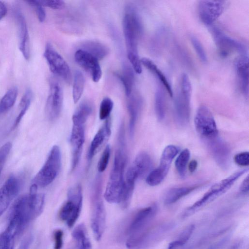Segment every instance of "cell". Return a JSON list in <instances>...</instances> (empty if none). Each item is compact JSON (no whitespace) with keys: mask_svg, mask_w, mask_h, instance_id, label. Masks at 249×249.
<instances>
[{"mask_svg":"<svg viewBox=\"0 0 249 249\" xmlns=\"http://www.w3.org/2000/svg\"><path fill=\"white\" fill-rule=\"evenodd\" d=\"M124 126L122 125L120 128L118 146L104 194L105 199L109 203H120L124 185V175L127 156Z\"/></svg>","mask_w":249,"mask_h":249,"instance_id":"1","label":"cell"},{"mask_svg":"<svg viewBox=\"0 0 249 249\" xmlns=\"http://www.w3.org/2000/svg\"><path fill=\"white\" fill-rule=\"evenodd\" d=\"M123 28L128 59L134 71L140 74L142 68L138 52V39L142 32V26L140 17L133 7H127L123 20Z\"/></svg>","mask_w":249,"mask_h":249,"instance_id":"2","label":"cell"},{"mask_svg":"<svg viewBox=\"0 0 249 249\" xmlns=\"http://www.w3.org/2000/svg\"><path fill=\"white\" fill-rule=\"evenodd\" d=\"M248 170V168H244L237 171L226 178L213 185L199 200L184 210L182 214V217L184 218L193 214L226 192L236 181Z\"/></svg>","mask_w":249,"mask_h":249,"instance_id":"3","label":"cell"},{"mask_svg":"<svg viewBox=\"0 0 249 249\" xmlns=\"http://www.w3.org/2000/svg\"><path fill=\"white\" fill-rule=\"evenodd\" d=\"M102 183L101 177L97 176L91 193V228L97 241H100L102 238L106 224V212L102 197Z\"/></svg>","mask_w":249,"mask_h":249,"instance_id":"4","label":"cell"},{"mask_svg":"<svg viewBox=\"0 0 249 249\" xmlns=\"http://www.w3.org/2000/svg\"><path fill=\"white\" fill-rule=\"evenodd\" d=\"M174 226L172 222L150 226L140 233L128 237L126 247L128 249H148L160 241Z\"/></svg>","mask_w":249,"mask_h":249,"instance_id":"5","label":"cell"},{"mask_svg":"<svg viewBox=\"0 0 249 249\" xmlns=\"http://www.w3.org/2000/svg\"><path fill=\"white\" fill-rule=\"evenodd\" d=\"M191 91L190 79L187 74L183 73L174 101L175 119L180 127L185 126L190 120Z\"/></svg>","mask_w":249,"mask_h":249,"instance_id":"6","label":"cell"},{"mask_svg":"<svg viewBox=\"0 0 249 249\" xmlns=\"http://www.w3.org/2000/svg\"><path fill=\"white\" fill-rule=\"evenodd\" d=\"M61 166L60 148L54 145L51 149L44 164L32 180V185L44 188L51 184L58 175Z\"/></svg>","mask_w":249,"mask_h":249,"instance_id":"7","label":"cell"},{"mask_svg":"<svg viewBox=\"0 0 249 249\" xmlns=\"http://www.w3.org/2000/svg\"><path fill=\"white\" fill-rule=\"evenodd\" d=\"M83 202L82 187L80 184L70 188L68 191L67 200L60 209L59 216L69 228L75 224L80 215Z\"/></svg>","mask_w":249,"mask_h":249,"instance_id":"8","label":"cell"},{"mask_svg":"<svg viewBox=\"0 0 249 249\" xmlns=\"http://www.w3.org/2000/svg\"><path fill=\"white\" fill-rule=\"evenodd\" d=\"M178 148L174 145H168L163 149L159 166L150 171L146 178V182L151 186L160 184L165 178L171 163L178 152Z\"/></svg>","mask_w":249,"mask_h":249,"instance_id":"9","label":"cell"},{"mask_svg":"<svg viewBox=\"0 0 249 249\" xmlns=\"http://www.w3.org/2000/svg\"><path fill=\"white\" fill-rule=\"evenodd\" d=\"M51 71L68 84L72 79L70 67L63 57L55 50L52 45L48 43L43 53Z\"/></svg>","mask_w":249,"mask_h":249,"instance_id":"10","label":"cell"},{"mask_svg":"<svg viewBox=\"0 0 249 249\" xmlns=\"http://www.w3.org/2000/svg\"><path fill=\"white\" fill-rule=\"evenodd\" d=\"M194 123L196 131L203 140L218 135L216 124L210 110L205 106H200L195 117Z\"/></svg>","mask_w":249,"mask_h":249,"instance_id":"11","label":"cell"},{"mask_svg":"<svg viewBox=\"0 0 249 249\" xmlns=\"http://www.w3.org/2000/svg\"><path fill=\"white\" fill-rule=\"evenodd\" d=\"M157 212L158 207L155 204L139 210L128 226L126 231L128 238L136 235L149 227Z\"/></svg>","mask_w":249,"mask_h":249,"instance_id":"12","label":"cell"},{"mask_svg":"<svg viewBox=\"0 0 249 249\" xmlns=\"http://www.w3.org/2000/svg\"><path fill=\"white\" fill-rule=\"evenodd\" d=\"M217 165L223 170L230 165L231 150L227 143L218 135L203 140Z\"/></svg>","mask_w":249,"mask_h":249,"instance_id":"13","label":"cell"},{"mask_svg":"<svg viewBox=\"0 0 249 249\" xmlns=\"http://www.w3.org/2000/svg\"><path fill=\"white\" fill-rule=\"evenodd\" d=\"M211 31L219 53L221 56H227L234 52L239 53L242 55L247 54L246 48L241 42L225 35L216 27H212Z\"/></svg>","mask_w":249,"mask_h":249,"instance_id":"14","label":"cell"},{"mask_svg":"<svg viewBox=\"0 0 249 249\" xmlns=\"http://www.w3.org/2000/svg\"><path fill=\"white\" fill-rule=\"evenodd\" d=\"M225 6L223 0H201L198 4L199 18L204 24L210 26L222 14Z\"/></svg>","mask_w":249,"mask_h":249,"instance_id":"15","label":"cell"},{"mask_svg":"<svg viewBox=\"0 0 249 249\" xmlns=\"http://www.w3.org/2000/svg\"><path fill=\"white\" fill-rule=\"evenodd\" d=\"M74 58L77 63L89 73L94 82L100 80L102 72L98 60L96 57L80 49L75 52Z\"/></svg>","mask_w":249,"mask_h":249,"instance_id":"16","label":"cell"},{"mask_svg":"<svg viewBox=\"0 0 249 249\" xmlns=\"http://www.w3.org/2000/svg\"><path fill=\"white\" fill-rule=\"evenodd\" d=\"M20 181L14 176L9 177L0 188V217L6 211L20 190Z\"/></svg>","mask_w":249,"mask_h":249,"instance_id":"17","label":"cell"},{"mask_svg":"<svg viewBox=\"0 0 249 249\" xmlns=\"http://www.w3.org/2000/svg\"><path fill=\"white\" fill-rule=\"evenodd\" d=\"M63 101V93L61 86L56 81H52L46 104V112L51 120H54L59 116Z\"/></svg>","mask_w":249,"mask_h":249,"instance_id":"18","label":"cell"},{"mask_svg":"<svg viewBox=\"0 0 249 249\" xmlns=\"http://www.w3.org/2000/svg\"><path fill=\"white\" fill-rule=\"evenodd\" d=\"M85 142L84 125L73 124L70 136L72 147L71 170L77 166Z\"/></svg>","mask_w":249,"mask_h":249,"instance_id":"19","label":"cell"},{"mask_svg":"<svg viewBox=\"0 0 249 249\" xmlns=\"http://www.w3.org/2000/svg\"><path fill=\"white\" fill-rule=\"evenodd\" d=\"M16 17L18 31L19 49L25 59L28 60L30 56V44L26 21L19 10L16 11Z\"/></svg>","mask_w":249,"mask_h":249,"instance_id":"20","label":"cell"},{"mask_svg":"<svg viewBox=\"0 0 249 249\" xmlns=\"http://www.w3.org/2000/svg\"><path fill=\"white\" fill-rule=\"evenodd\" d=\"M111 124L110 119L108 118L95 135L89 148L88 154L89 160L92 159L109 138L111 134Z\"/></svg>","mask_w":249,"mask_h":249,"instance_id":"21","label":"cell"},{"mask_svg":"<svg viewBox=\"0 0 249 249\" xmlns=\"http://www.w3.org/2000/svg\"><path fill=\"white\" fill-rule=\"evenodd\" d=\"M235 70L240 89L247 97L249 95V57L247 54L242 55L235 63Z\"/></svg>","mask_w":249,"mask_h":249,"instance_id":"22","label":"cell"},{"mask_svg":"<svg viewBox=\"0 0 249 249\" xmlns=\"http://www.w3.org/2000/svg\"><path fill=\"white\" fill-rule=\"evenodd\" d=\"M152 167V161L149 155L142 152L136 157L129 169L133 172L137 179L147 176Z\"/></svg>","mask_w":249,"mask_h":249,"instance_id":"23","label":"cell"},{"mask_svg":"<svg viewBox=\"0 0 249 249\" xmlns=\"http://www.w3.org/2000/svg\"><path fill=\"white\" fill-rule=\"evenodd\" d=\"M200 186V184H196L172 188L165 194L163 197L164 203L167 205L174 204L198 188Z\"/></svg>","mask_w":249,"mask_h":249,"instance_id":"24","label":"cell"},{"mask_svg":"<svg viewBox=\"0 0 249 249\" xmlns=\"http://www.w3.org/2000/svg\"><path fill=\"white\" fill-rule=\"evenodd\" d=\"M142 107V101L140 97L132 96L129 98L127 103V109L129 115V131L131 137L134 135L135 126Z\"/></svg>","mask_w":249,"mask_h":249,"instance_id":"25","label":"cell"},{"mask_svg":"<svg viewBox=\"0 0 249 249\" xmlns=\"http://www.w3.org/2000/svg\"><path fill=\"white\" fill-rule=\"evenodd\" d=\"M137 178L128 169L126 174L121 200L119 204L123 208H126L129 205L135 188Z\"/></svg>","mask_w":249,"mask_h":249,"instance_id":"26","label":"cell"},{"mask_svg":"<svg viewBox=\"0 0 249 249\" xmlns=\"http://www.w3.org/2000/svg\"><path fill=\"white\" fill-rule=\"evenodd\" d=\"M72 236L75 242L76 249H92V245L86 228L80 224L74 229Z\"/></svg>","mask_w":249,"mask_h":249,"instance_id":"27","label":"cell"},{"mask_svg":"<svg viewBox=\"0 0 249 249\" xmlns=\"http://www.w3.org/2000/svg\"><path fill=\"white\" fill-rule=\"evenodd\" d=\"M140 60L142 65L157 76L161 85L164 87L169 95L172 97L173 96V91L171 86L166 76L158 68L157 66L148 58L143 57Z\"/></svg>","mask_w":249,"mask_h":249,"instance_id":"28","label":"cell"},{"mask_svg":"<svg viewBox=\"0 0 249 249\" xmlns=\"http://www.w3.org/2000/svg\"><path fill=\"white\" fill-rule=\"evenodd\" d=\"M155 110L157 117L159 121H162L165 116L166 98L163 88L159 85L155 94Z\"/></svg>","mask_w":249,"mask_h":249,"instance_id":"29","label":"cell"},{"mask_svg":"<svg viewBox=\"0 0 249 249\" xmlns=\"http://www.w3.org/2000/svg\"><path fill=\"white\" fill-rule=\"evenodd\" d=\"M92 111V107L89 103L84 102L81 103L72 116L73 124L84 125Z\"/></svg>","mask_w":249,"mask_h":249,"instance_id":"30","label":"cell"},{"mask_svg":"<svg viewBox=\"0 0 249 249\" xmlns=\"http://www.w3.org/2000/svg\"><path fill=\"white\" fill-rule=\"evenodd\" d=\"M84 50L96 57L98 60L108 54V49L104 44L96 41H88L82 46Z\"/></svg>","mask_w":249,"mask_h":249,"instance_id":"31","label":"cell"},{"mask_svg":"<svg viewBox=\"0 0 249 249\" xmlns=\"http://www.w3.org/2000/svg\"><path fill=\"white\" fill-rule=\"evenodd\" d=\"M18 90L17 87L10 88L0 100V114L9 110L17 100Z\"/></svg>","mask_w":249,"mask_h":249,"instance_id":"32","label":"cell"},{"mask_svg":"<svg viewBox=\"0 0 249 249\" xmlns=\"http://www.w3.org/2000/svg\"><path fill=\"white\" fill-rule=\"evenodd\" d=\"M32 98V93L30 89H27L23 95L20 103V111L16 118L13 125L12 129H15L19 124L23 117L29 108Z\"/></svg>","mask_w":249,"mask_h":249,"instance_id":"33","label":"cell"},{"mask_svg":"<svg viewBox=\"0 0 249 249\" xmlns=\"http://www.w3.org/2000/svg\"><path fill=\"white\" fill-rule=\"evenodd\" d=\"M85 86V78L82 73L76 71L74 74L72 88V97L74 103H76L81 98Z\"/></svg>","mask_w":249,"mask_h":249,"instance_id":"34","label":"cell"},{"mask_svg":"<svg viewBox=\"0 0 249 249\" xmlns=\"http://www.w3.org/2000/svg\"><path fill=\"white\" fill-rule=\"evenodd\" d=\"M190 157V152L187 148L183 149L175 161V166L179 176L184 178L186 174L187 164Z\"/></svg>","mask_w":249,"mask_h":249,"instance_id":"35","label":"cell"},{"mask_svg":"<svg viewBox=\"0 0 249 249\" xmlns=\"http://www.w3.org/2000/svg\"><path fill=\"white\" fill-rule=\"evenodd\" d=\"M117 77L124 85L125 93L127 97L131 95L134 83V73L130 69L125 70L123 74H116Z\"/></svg>","mask_w":249,"mask_h":249,"instance_id":"36","label":"cell"},{"mask_svg":"<svg viewBox=\"0 0 249 249\" xmlns=\"http://www.w3.org/2000/svg\"><path fill=\"white\" fill-rule=\"evenodd\" d=\"M113 107V102L108 98H104L100 104L99 117L100 120H104L109 118Z\"/></svg>","mask_w":249,"mask_h":249,"instance_id":"37","label":"cell"},{"mask_svg":"<svg viewBox=\"0 0 249 249\" xmlns=\"http://www.w3.org/2000/svg\"><path fill=\"white\" fill-rule=\"evenodd\" d=\"M190 39L193 48L195 50V51L200 60L203 63L207 62L208 58L207 54L199 40L194 36H190Z\"/></svg>","mask_w":249,"mask_h":249,"instance_id":"38","label":"cell"},{"mask_svg":"<svg viewBox=\"0 0 249 249\" xmlns=\"http://www.w3.org/2000/svg\"><path fill=\"white\" fill-rule=\"evenodd\" d=\"M194 225H190L186 227L180 233L178 237L175 240L178 247L185 245L191 237L195 229Z\"/></svg>","mask_w":249,"mask_h":249,"instance_id":"39","label":"cell"},{"mask_svg":"<svg viewBox=\"0 0 249 249\" xmlns=\"http://www.w3.org/2000/svg\"><path fill=\"white\" fill-rule=\"evenodd\" d=\"M110 155V147L107 145L98 161L97 168L99 173L103 172L107 166Z\"/></svg>","mask_w":249,"mask_h":249,"instance_id":"40","label":"cell"},{"mask_svg":"<svg viewBox=\"0 0 249 249\" xmlns=\"http://www.w3.org/2000/svg\"><path fill=\"white\" fill-rule=\"evenodd\" d=\"M12 147V143L8 142L2 145L0 148V175L3 169Z\"/></svg>","mask_w":249,"mask_h":249,"instance_id":"41","label":"cell"},{"mask_svg":"<svg viewBox=\"0 0 249 249\" xmlns=\"http://www.w3.org/2000/svg\"><path fill=\"white\" fill-rule=\"evenodd\" d=\"M26 2L36 11L38 20L40 22H44L46 18V13L43 6L38 3L36 0H30Z\"/></svg>","mask_w":249,"mask_h":249,"instance_id":"42","label":"cell"},{"mask_svg":"<svg viewBox=\"0 0 249 249\" xmlns=\"http://www.w3.org/2000/svg\"><path fill=\"white\" fill-rule=\"evenodd\" d=\"M36 1L43 7H48L53 9H61L65 5V2L60 0H41Z\"/></svg>","mask_w":249,"mask_h":249,"instance_id":"43","label":"cell"},{"mask_svg":"<svg viewBox=\"0 0 249 249\" xmlns=\"http://www.w3.org/2000/svg\"><path fill=\"white\" fill-rule=\"evenodd\" d=\"M234 160L238 165L248 166L249 164V152L246 151L237 154L234 157Z\"/></svg>","mask_w":249,"mask_h":249,"instance_id":"44","label":"cell"},{"mask_svg":"<svg viewBox=\"0 0 249 249\" xmlns=\"http://www.w3.org/2000/svg\"><path fill=\"white\" fill-rule=\"evenodd\" d=\"M64 233L62 230L57 229L53 234L54 245L53 249H62L63 246Z\"/></svg>","mask_w":249,"mask_h":249,"instance_id":"45","label":"cell"},{"mask_svg":"<svg viewBox=\"0 0 249 249\" xmlns=\"http://www.w3.org/2000/svg\"><path fill=\"white\" fill-rule=\"evenodd\" d=\"M230 236H226L212 244L208 249H223L228 243Z\"/></svg>","mask_w":249,"mask_h":249,"instance_id":"46","label":"cell"},{"mask_svg":"<svg viewBox=\"0 0 249 249\" xmlns=\"http://www.w3.org/2000/svg\"><path fill=\"white\" fill-rule=\"evenodd\" d=\"M249 190V179L248 175L243 180L239 188L240 193L243 195L248 194Z\"/></svg>","mask_w":249,"mask_h":249,"instance_id":"47","label":"cell"},{"mask_svg":"<svg viewBox=\"0 0 249 249\" xmlns=\"http://www.w3.org/2000/svg\"><path fill=\"white\" fill-rule=\"evenodd\" d=\"M32 241V236L27 237L22 241L18 249H28Z\"/></svg>","mask_w":249,"mask_h":249,"instance_id":"48","label":"cell"},{"mask_svg":"<svg viewBox=\"0 0 249 249\" xmlns=\"http://www.w3.org/2000/svg\"><path fill=\"white\" fill-rule=\"evenodd\" d=\"M7 13V8L4 2L0 1V20L2 19Z\"/></svg>","mask_w":249,"mask_h":249,"instance_id":"49","label":"cell"},{"mask_svg":"<svg viewBox=\"0 0 249 249\" xmlns=\"http://www.w3.org/2000/svg\"><path fill=\"white\" fill-rule=\"evenodd\" d=\"M197 165H198L197 161L196 160H192L189 162V165H188V169H189V171L191 173L194 172L197 168Z\"/></svg>","mask_w":249,"mask_h":249,"instance_id":"50","label":"cell"},{"mask_svg":"<svg viewBox=\"0 0 249 249\" xmlns=\"http://www.w3.org/2000/svg\"><path fill=\"white\" fill-rule=\"evenodd\" d=\"M4 241L3 237L1 233L0 234V249H3L4 248Z\"/></svg>","mask_w":249,"mask_h":249,"instance_id":"51","label":"cell"},{"mask_svg":"<svg viewBox=\"0 0 249 249\" xmlns=\"http://www.w3.org/2000/svg\"><path fill=\"white\" fill-rule=\"evenodd\" d=\"M240 247V243L236 242V243L232 245V246L229 249H239Z\"/></svg>","mask_w":249,"mask_h":249,"instance_id":"52","label":"cell"},{"mask_svg":"<svg viewBox=\"0 0 249 249\" xmlns=\"http://www.w3.org/2000/svg\"><path fill=\"white\" fill-rule=\"evenodd\" d=\"M172 241L169 244L167 249H175L176 248L175 244Z\"/></svg>","mask_w":249,"mask_h":249,"instance_id":"53","label":"cell"}]
</instances>
